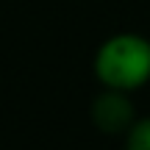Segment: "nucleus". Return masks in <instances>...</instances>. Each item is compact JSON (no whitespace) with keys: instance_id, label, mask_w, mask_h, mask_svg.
Returning <instances> with one entry per match:
<instances>
[{"instance_id":"1","label":"nucleus","mask_w":150,"mask_h":150,"mask_svg":"<svg viewBox=\"0 0 150 150\" xmlns=\"http://www.w3.org/2000/svg\"><path fill=\"white\" fill-rule=\"evenodd\" d=\"M95 75L106 89L131 92L150 81V42L139 33L106 39L95 56Z\"/></svg>"},{"instance_id":"2","label":"nucleus","mask_w":150,"mask_h":150,"mask_svg":"<svg viewBox=\"0 0 150 150\" xmlns=\"http://www.w3.org/2000/svg\"><path fill=\"white\" fill-rule=\"evenodd\" d=\"M134 103L128 100V95L120 89H106L103 95H97L92 100V122L106 134H120L128 131L134 125Z\"/></svg>"},{"instance_id":"3","label":"nucleus","mask_w":150,"mask_h":150,"mask_svg":"<svg viewBox=\"0 0 150 150\" xmlns=\"http://www.w3.org/2000/svg\"><path fill=\"white\" fill-rule=\"evenodd\" d=\"M125 150H150V117L134 120V125L128 128Z\"/></svg>"}]
</instances>
